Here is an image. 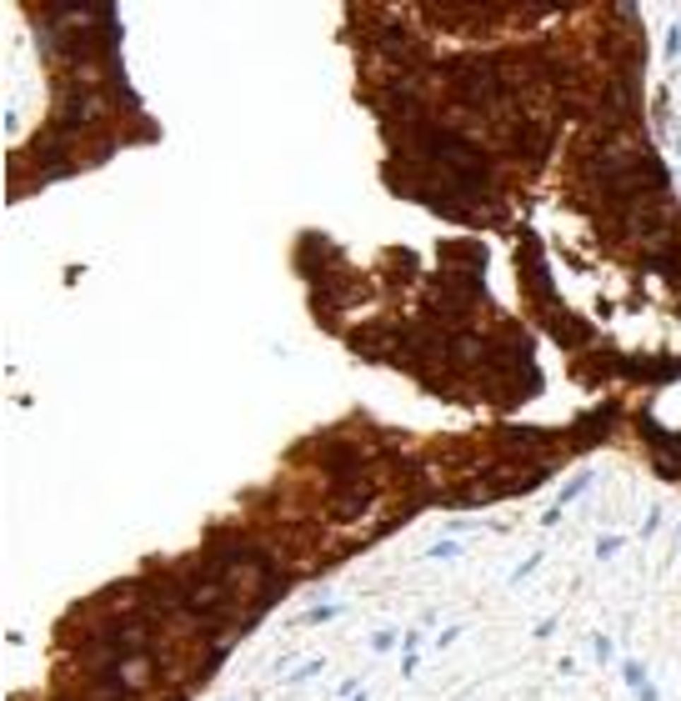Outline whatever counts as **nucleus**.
I'll return each mask as SVG.
<instances>
[{"instance_id":"obj_1","label":"nucleus","mask_w":681,"mask_h":701,"mask_svg":"<svg viewBox=\"0 0 681 701\" xmlns=\"http://www.w3.org/2000/svg\"><path fill=\"white\" fill-rule=\"evenodd\" d=\"M105 111H110V100H105L100 85H66L61 90V121H66V131H85Z\"/></svg>"},{"instance_id":"obj_2","label":"nucleus","mask_w":681,"mask_h":701,"mask_svg":"<svg viewBox=\"0 0 681 701\" xmlns=\"http://www.w3.org/2000/svg\"><path fill=\"white\" fill-rule=\"evenodd\" d=\"M371 506H376V481L361 476V481H351L346 491H336V496L326 501V516H331V521H356V516H366Z\"/></svg>"},{"instance_id":"obj_3","label":"nucleus","mask_w":681,"mask_h":701,"mask_svg":"<svg viewBox=\"0 0 681 701\" xmlns=\"http://www.w3.org/2000/svg\"><path fill=\"white\" fill-rule=\"evenodd\" d=\"M155 671H160L155 652H136V657H121L110 676H116V686H126L131 696H146V691H150V681H155Z\"/></svg>"},{"instance_id":"obj_4","label":"nucleus","mask_w":681,"mask_h":701,"mask_svg":"<svg viewBox=\"0 0 681 701\" xmlns=\"http://www.w3.org/2000/svg\"><path fill=\"white\" fill-rule=\"evenodd\" d=\"M586 486H591V471H581V476L572 481V486H566V491H561V506H566V501H576V496H581Z\"/></svg>"},{"instance_id":"obj_5","label":"nucleus","mask_w":681,"mask_h":701,"mask_svg":"<svg viewBox=\"0 0 681 701\" xmlns=\"http://www.w3.org/2000/svg\"><path fill=\"white\" fill-rule=\"evenodd\" d=\"M331 616H340V606H316V611L301 616V626H321V621H331Z\"/></svg>"},{"instance_id":"obj_6","label":"nucleus","mask_w":681,"mask_h":701,"mask_svg":"<svg viewBox=\"0 0 681 701\" xmlns=\"http://www.w3.org/2000/svg\"><path fill=\"white\" fill-rule=\"evenodd\" d=\"M396 646V631H376V652H391Z\"/></svg>"},{"instance_id":"obj_7","label":"nucleus","mask_w":681,"mask_h":701,"mask_svg":"<svg viewBox=\"0 0 681 701\" xmlns=\"http://www.w3.org/2000/svg\"><path fill=\"white\" fill-rule=\"evenodd\" d=\"M627 681H632V686H636V691H641V686H646V681H641V666H636V661H627Z\"/></svg>"},{"instance_id":"obj_8","label":"nucleus","mask_w":681,"mask_h":701,"mask_svg":"<svg viewBox=\"0 0 681 701\" xmlns=\"http://www.w3.org/2000/svg\"><path fill=\"white\" fill-rule=\"evenodd\" d=\"M66 701H71V696H66Z\"/></svg>"}]
</instances>
